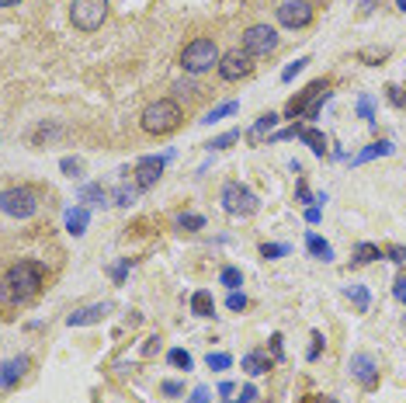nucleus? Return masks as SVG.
<instances>
[{
	"instance_id": "obj_10",
	"label": "nucleus",
	"mask_w": 406,
	"mask_h": 403,
	"mask_svg": "<svg viewBox=\"0 0 406 403\" xmlns=\"http://www.w3.org/2000/svg\"><path fill=\"white\" fill-rule=\"evenodd\" d=\"M351 376H354L365 390H375V386H379V365H375V358H372L368 351L351 355Z\"/></svg>"
},
{
	"instance_id": "obj_38",
	"label": "nucleus",
	"mask_w": 406,
	"mask_h": 403,
	"mask_svg": "<svg viewBox=\"0 0 406 403\" xmlns=\"http://www.w3.org/2000/svg\"><path fill=\"white\" fill-rule=\"evenodd\" d=\"M136 195H139V188H125V185H122V188L115 192V205H132Z\"/></svg>"
},
{
	"instance_id": "obj_35",
	"label": "nucleus",
	"mask_w": 406,
	"mask_h": 403,
	"mask_svg": "<svg viewBox=\"0 0 406 403\" xmlns=\"http://www.w3.org/2000/svg\"><path fill=\"white\" fill-rule=\"evenodd\" d=\"M358 56H361V59H365L368 66H375V63H382V59L389 56V49H361Z\"/></svg>"
},
{
	"instance_id": "obj_28",
	"label": "nucleus",
	"mask_w": 406,
	"mask_h": 403,
	"mask_svg": "<svg viewBox=\"0 0 406 403\" xmlns=\"http://www.w3.org/2000/svg\"><path fill=\"white\" fill-rule=\"evenodd\" d=\"M177 226H181V229H205V219L198 212H181V215H177Z\"/></svg>"
},
{
	"instance_id": "obj_34",
	"label": "nucleus",
	"mask_w": 406,
	"mask_h": 403,
	"mask_svg": "<svg viewBox=\"0 0 406 403\" xmlns=\"http://www.w3.org/2000/svg\"><path fill=\"white\" fill-rule=\"evenodd\" d=\"M386 98H389L393 108H406V91H403V87H396V84H389V87H386Z\"/></svg>"
},
{
	"instance_id": "obj_31",
	"label": "nucleus",
	"mask_w": 406,
	"mask_h": 403,
	"mask_svg": "<svg viewBox=\"0 0 406 403\" xmlns=\"http://www.w3.org/2000/svg\"><path fill=\"white\" fill-rule=\"evenodd\" d=\"M167 362H171V365H174V369H184V372H188V369H191V355H188V351H184V348H174V351H171V355H167Z\"/></svg>"
},
{
	"instance_id": "obj_30",
	"label": "nucleus",
	"mask_w": 406,
	"mask_h": 403,
	"mask_svg": "<svg viewBox=\"0 0 406 403\" xmlns=\"http://www.w3.org/2000/svg\"><path fill=\"white\" fill-rule=\"evenodd\" d=\"M285 254H289V243H261V257H268V261H278Z\"/></svg>"
},
{
	"instance_id": "obj_19",
	"label": "nucleus",
	"mask_w": 406,
	"mask_h": 403,
	"mask_svg": "<svg viewBox=\"0 0 406 403\" xmlns=\"http://www.w3.org/2000/svg\"><path fill=\"white\" fill-rule=\"evenodd\" d=\"M393 150H396V146H393L389 139H379V143L365 146V150H361V153H358V157H354L351 164H368V160H375V157H389Z\"/></svg>"
},
{
	"instance_id": "obj_24",
	"label": "nucleus",
	"mask_w": 406,
	"mask_h": 403,
	"mask_svg": "<svg viewBox=\"0 0 406 403\" xmlns=\"http://www.w3.org/2000/svg\"><path fill=\"white\" fill-rule=\"evenodd\" d=\"M344 296L358 306V313H368V302H372V299H368V289H365V285H347V289H344Z\"/></svg>"
},
{
	"instance_id": "obj_53",
	"label": "nucleus",
	"mask_w": 406,
	"mask_h": 403,
	"mask_svg": "<svg viewBox=\"0 0 406 403\" xmlns=\"http://www.w3.org/2000/svg\"><path fill=\"white\" fill-rule=\"evenodd\" d=\"M222 403H229V400H222Z\"/></svg>"
},
{
	"instance_id": "obj_36",
	"label": "nucleus",
	"mask_w": 406,
	"mask_h": 403,
	"mask_svg": "<svg viewBox=\"0 0 406 403\" xmlns=\"http://www.w3.org/2000/svg\"><path fill=\"white\" fill-rule=\"evenodd\" d=\"M326 101H330V91H323L319 98L312 101V104L305 108V115H303V118H309V122H312V118H319V111H323V104H326Z\"/></svg>"
},
{
	"instance_id": "obj_13",
	"label": "nucleus",
	"mask_w": 406,
	"mask_h": 403,
	"mask_svg": "<svg viewBox=\"0 0 406 403\" xmlns=\"http://www.w3.org/2000/svg\"><path fill=\"white\" fill-rule=\"evenodd\" d=\"M108 313H111V302H94V306H84V309L70 313L66 323H70V327H91V323H101Z\"/></svg>"
},
{
	"instance_id": "obj_3",
	"label": "nucleus",
	"mask_w": 406,
	"mask_h": 403,
	"mask_svg": "<svg viewBox=\"0 0 406 403\" xmlns=\"http://www.w3.org/2000/svg\"><path fill=\"white\" fill-rule=\"evenodd\" d=\"M219 59H222V52H219V45H215L212 38H195V42H188L184 52H181V66H184L191 77H198L205 70L219 66Z\"/></svg>"
},
{
	"instance_id": "obj_33",
	"label": "nucleus",
	"mask_w": 406,
	"mask_h": 403,
	"mask_svg": "<svg viewBox=\"0 0 406 403\" xmlns=\"http://www.w3.org/2000/svg\"><path fill=\"white\" fill-rule=\"evenodd\" d=\"M305 66H309V56H303V59H296V63H289L285 70H282V80L289 84V80H296V73H303Z\"/></svg>"
},
{
	"instance_id": "obj_37",
	"label": "nucleus",
	"mask_w": 406,
	"mask_h": 403,
	"mask_svg": "<svg viewBox=\"0 0 406 403\" xmlns=\"http://www.w3.org/2000/svg\"><path fill=\"white\" fill-rule=\"evenodd\" d=\"M358 115H361L365 122H375V108H372V98H368V94L358 98Z\"/></svg>"
},
{
	"instance_id": "obj_32",
	"label": "nucleus",
	"mask_w": 406,
	"mask_h": 403,
	"mask_svg": "<svg viewBox=\"0 0 406 403\" xmlns=\"http://www.w3.org/2000/svg\"><path fill=\"white\" fill-rule=\"evenodd\" d=\"M236 139H240V132L233 129V132H222V136H215V139H212V143H205V146H208V150H226V146H233Z\"/></svg>"
},
{
	"instance_id": "obj_15",
	"label": "nucleus",
	"mask_w": 406,
	"mask_h": 403,
	"mask_svg": "<svg viewBox=\"0 0 406 403\" xmlns=\"http://www.w3.org/2000/svg\"><path fill=\"white\" fill-rule=\"evenodd\" d=\"M87 222H91L87 205H73V208H66V229H70L73 236H84V233H87Z\"/></svg>"
},
{
	"instance_id": "obj_14",
	"label": "nucleus",
	"mask_w": 406,
	"mask_h": 403,
	"mask_svg": "<svg viewBox=\"0 0 406 403\" xmlns=\"http://www.w3.org/2000/svg\"><path fill=\"white\" fill-rule=\"evenodd\" d=\"M24 369H28V358H24V355H17V358H7V362L0 365V390L14 386V383L24 376Z\"/></svg>"
},
{
	"instance_id": "obj_39",
	"label": "nucleus",
	"mask_w": 406,
	"mask_h": 403,
	"mask_svg": "<svg viewBox=\"0 0 406 403\" xmlns=\"http://www.w3.org/2000/svg\"><path fill=\"white\" fill-rule=\"evenodd\" d=\"M271 358H275V362H285V344H282V334H271Z\"/></svg>"
},
{
	"instance_id": "obj_25",
	"label": "nucleus",
	"mask_w": 406,
	"mask_h": 403,
	"mask_svg": "<svg viewBox=\"0 0 406 403\" xmlns=\"http://www.w3.org/2000/svg\"><path fill=\"white\" fill-rule=\"evenodd\" d=\"M80 202H87V205H108V192H104L101 185H84L80 188Z\"/></svg>"
},
{
	"instance_id": "obj_29",
	"label": "nucleus",
	"mask_w": 406,
	"mask_h": 403,
	"mask_svg": "<svg viewBox=\"0 0 406 403\" xmlns=\"http://www.w3.org/2000/svg\"><path fill=\"white\" fill-rule=\"evenodd\" d=\"M59 167H63V174H66V178H80L84 160H80V157H63V160H59Z\"/></svg>"
},
{
	"instance_id": "obj_51",
	"label": "nucleus",
	"mask_w": 406,
	"mask_h": 403,
	"mask_svg": "<svg viewBox=\"0 0 406 403\" xmlns=\"http://www.w3.org/2000/svg\"><path fill=\"white\" fill-rule=\"evenodd\" d=\"M14 3H21V0H0V7H14Z\"/></svg>"
},
{
	"instance_id": "obj_5",
	"label": "nucleus",
	"mask_w": 406,
	"mask_h": 403,
	"mask_svg": "<svg viewBox=\"0 0 406 403\" xmlns=\"http://www.w3.org/2000/svg\"><path fill=\"white\" fill-rule=\"evenodd\" d=\"M108 17V0H73L70 3V21L80 31H98Z\"/></svg>"
},
{
	"instance_id": "obj_47",
	"label": "nucleus",
	"mask_w": 406,
	"mask_h": 403,
	"mask_svg": "<svg viewBox=\"0 0 406 403\" xmlns=\"http://www.w3.org/2000/svg\"><path fill=\"white\" fill-rule=\"evenodd\" d=\"M257 400V390L254 386H243V393H240V403H254Z\"/></svg>"
},
{
	"instance_id": "obj_43",
	"label": "nucleus",
	"mask_w": 406,
	"mask_h": 403,
	"mask_svg": "<svg viewBox=\"0 0 406 403\" xmlns=\"http://www.w3.org/2000/svg\"><path fill=\"white\" fill-rule=\"evenodd\" d=\"M129 268H132V257H125V261H122V264H115V268H111V278H115V282H122V278H125V271H129Z\"/></svg>"
},
{
	"instance_id": "obj_21",
	"label": "nucleus",
	"mask_w": 406,
	"mask_h": 403,
	"mask_svg": "<svg viewBox=\"0 0 406 403\" xmlns=\"http://www.w3.org/2000/svg\"><path fill=\"white\" fill-rule=\"evenodd\" d=\"M240 111V104L236 101H222V104H215L212 111H205V118H198L202 125H212V122H222V118H229V115H236Z\"/></svg>"
},
{
	"instance_id": "obj_18",
	"label": "nucleus",
	"mask_w": 406,
	"mask_h": 403,
	"mask_svg": "<svg viewBox=\"0 0 406 403\" xmlns=\"http://www.w3.org/2000/svg\"><path fill=\"white\" fill-rule=\"evenodd\" d=\"M299 139H303L305 146L316 153V157H326V136L319 132V129H312V125H303L299 129Z\"/></svg>"
},
{
	"instance_id": "obj_12",
	"label": "nucleus",
	"mask_w": 406,
	"mask_h": 403,
	"mask_svg": "<svg viewBox=\"0 0 406 403\" xmlns=\"http://www.w3.org/2000/svg\"><path fill=\"white\" fill-rule=\"evenodd\" d=\"M323 91H330V84H326V80H312V84H309V87L303 91V94H296V98L285 104V115H289V118H303L305 108H309L312 101L319 98Z\"/></svg>"
},
{
	"instance_id": "obj_22",
	"label": "nucleus",
	"mask_w": 406,
	"mask_h": 403,
	"mask_svg": "<svg viewBox=\"0 0 406 403\" xmlns=\"http://www.w3.org/2000/svg\"><path fill=\"white\" fill-rule=\"evenodd\" d=\"M379 257H382V250H379L375 243H358V247H354L351 264H358V268H361V264H372V261H379Z\"/></svg>"
},
{
	"instance_id": "obj_1",
	"label": "nucleus",
	"mask_w": 406,
	"mask_h": 403,
	"mask_svg": "<svg viewBox=\"0 0 406 403\" xmlns=\"http://www.w3.org/2000/svg\"><path fill=\"white\" fill-rule=\"evenodd\" d=\"M45 282V268L38 261H17L7 268V275L0 278V302H28Z\"/></svg>"
},
{
	"instance_id": "obj_2",
	"label": "nucleus",
	"mask_w": 406,
	"mask_h": 403,
	"mask_svg": "<svg viewBox=\"0 0 406 403\" xmlns=\"http://www.w3.org/2000/svg\"><path fill=\"white\" fill-rule=\"evenodd\" d=\"M181 118H184V111H181V104L171 98H160L153 101V104H146V111H143V129L150 132V136H167V132H174L177 125H181Z\"/></svg>"
},
{
	"instance_id": "obj_4",
	"label": "nucleus",
	"mask_w": 406,
	"mask_h": 403,
	"mask_svg": "<svg viewBox=\"0 0 406 403\" xmlns=\"http://www.w3.org/2000/svg\"><path fill=\"white\" fill-rule=\"evenodd\" d=\"M219 202H222V208L229 212V215H254L257 212V195L247 188V185H240V181H226L222 185V192H219Z\"/></svg>"
},
{
	"instance_id": "obj_16",
	"label": "nucleus",
	"mask_w": 406,
	"mask_h": 403,
	"mask_svg": "<svg viewBox=\"0 0 406 403\" xmlns=\"http://www.w3.org/2000/svg\"><path fill=\"white\" fill-rule=\"evenodd\" d=\"M271 362H275V358H268L264 351H247L243 362H240V369H243L247 376H264V372L271 369Z\"/></svg>"
},
{
	"instance_id": "obj_48",
	"label": "nucleus",
	"mask_w": 406,
	"mask_h": 403,
	"mask_svg": "<svg viewBox=\"0 0 406 403\" xmlns=\"http://www.w3.org/2000/svg\"><path fill=\"white\" fill-rule=\"evenodd\" d=\"M393 292H396V296L406 302V275H400V278H396V289H393Z\"/></svg>"
},
{
	"instance_id": "obj_9",
	"label": "nucleus",
	"mask_w": 406,
	"mask_h": 403,
	"mask_svg": "<svg viewBox=\"0 0 406 403\" xmlns=\"http://www.w3.org/2000/svg\"><path fill=\"white\" fill-rule=\"evenodd\" d=\"M167 160H171V157H143V160L136 164V171H132V174H136V188H139V192H150V188L160 181Z\"/></svg>"
},
{
	"instance_id": "obj_42",
	"label": "nucleus",
	"mask_w": 406,
	"mask_h": 403,
	"mask_svg": "<svg viewBox=\"0 0 406 403\" xmlns=\"http://www.w3.org/2000/svg\"><path fill=\"white\" fill-rule=\"evenodd\" d=\"M160 393H164V397H181V393H184V386H181V383H174V379H167V383L160 386Z\"/></svg>"
},
{
	"instance_id": "obj_44",
	"label": "nucleus",
	"mask_w": 406,
	"mask_h": 403,
	"mask_svg": "<svg viewBox=\"0 0 406 403\" xmlns=\"http://www.w3.org/2000/svg\"><path fill=\"white\" fill-rule=\"evenodd\" d=\"M386 254H389V261H396V264H403L406 261V247H389Z\"/></svg>"
},
{
	"instance_id": "obj_27",
	"label": "nucleus",
	"mask_w": 406,
	"mask_h": 403,
	"mask_svg": "<svg viewBox=\"0 0 406 403\" xmlns=\"http://www.w3.org/2000/svg\"><path fill=\"white\" fill-rule=\"evenodd\" d=\"M205 365H208L212 372H226V369L233 365V358H229L226 351H208V358H205Z\"/></svg>"
},
{
	"instance_id": "obj_20",
	"label": "nucleus",
	"mask_w": 406,
	"mask_h": 403,
	"mask_svg": "<svg viewBox=\"0 0 406 403\" xmlns=\"http://www.w3.org/2000/svg\"><path fill=\"white\" fill-rule=\"evenodd\" d=\"M305 250H309L312 257H319V261H333V247H330L319 233H305Z\"/></svg>"
},
{
	"instance_id": "obj_46",
	"label": "nucleus",
	"mask_w": 406,
	"mask_h": 403,
	"mask_svg": "<svg viewBox=\"0 0 406 403\" xmlns=\"http://www.w3.org/2000/svg\"><path fill=\"white\" fill-rule=\"evenodd\" d=\"M319 215H323V212H319V205H309V208H305V222H312V226H316V222H319Z\"/></svg>"
},
{
	"instance_id": "obj_50",
	"label": "nucleus",
	"mask_w": 406,
	"mask_h": 403,
	"mask_svg": "<svg viewBox=\"0 0 406 403\" xmlns=\"http://www.w3.org/2000/svg\"><path fill=\"white\" fill-rule=\"evenodd\" d=\"M233 390H236V386H233V383H222V386H219V397H229V393H233Z\"/></svg>"
},
{
	"instance_id": "obj_45",
	"label": "nucleus",
	"mask_w": 406,
	"mask_h": 403,
	"mask_svg": "<svg viewBox=\"0 0 406 403\" xmlns=\"http://www.w3.org/2000/svg\"><path fill=\"white\" fill-rule=\"evenodd\" d=\"M188 403H208V390L205 386H195V393L188 397Z\"/></svg>"
},
{
	"instance_id": "obj_26",
	"label": "nucleus",
	"mask_w": 406,
	"mask_h": 403,
	"mask_svg": "<svg viewBox=\"0 0 406 403\" xmlns=\"http://www.w3.org/2000/svg\"><path fill=\"white\" fill-rule=\"evenodd\" d=\"M219 282H222L229 292H236V289L243 285V275H240V268H222V271H219Z\"/></svg>"
},
{
	"instance_id": "obj_23",
	"label": "nucleus",
	"mask_w": 406,
	"mask_h": 403,
	"mask_svg": "<svg viewBox=\"0 0 406 403\" xmlns=\"http://www.w3.org/2000/svg\"><path fill=\"white\" fill-rule=\"evenodd\" d=\"M212 309H215L212 292H208V289H198V292L191 296V313H195V316H212Z\"/></svg>"
},
{
	"instance_id": "obj_52",
	"label": "nucleus",
	"mask_w": 406,
	"mask_h": 403,
	"mask_svg": "<svg viewBox=\"0 0 406 403\" xmlns=\"http://www.w3.org/2000/svg\"><path fill=\"white\" fill-rule=\"evenodd\" d=\"M396 7H400V10H403V14H406V0H396Z\"/></svg>"
},
{
	"instance_id": "obj_49",
	"label": "nucleus",
	"mask_w": 406,
	"mask_h": 403,
	"mask_svg": "<svg viewBox=\"0 0 406 403\" xmlns=\"http://www.w3.org/2000/svg\"><path fill=\"white\" fill-rule=\"evenodd\" d=\"M299 202H312V195H309V188H305V181H299Z\"/></svg>"
},
{
	"instance_id": "obj_8",
	"label": "nucleus",
	"mask_w": 406,
	"mask_h": 403,
	"mask_svg": "<svg viewBox=\"0 0 406 403\" xmlns=\"http://www.w3.org/2000/svg\"><path fill=\"white\" fill-rule=\"evenodd\" d=\"M215 70H219L222 80H243L254 70V56L243 52V49H229V52H222V59H219Z\"/></svg>"
},
{
	"instance_id": "obj_41",
	"label": "nucleus",
	"mask_w": 406,
	"mask_h": 403,
	"mask_svg": "<svg viewBox=\"0 0 406 403\" xmlns=\"http://www.w3.org/2000/svg\"><path fill=\"white\" fill-rule=\"evenodd\" d=\"M319 351H323V334H312V344H309V355H305V358H309V362H316V358H319Z\"/></svg>"
},
{
	"instance_id": "obj_40",
	"label": "nucleus",
	"mask_w": 406,
	"mask_h": 403,
	"mask_svg": "<svg viewBox=\"0 0 406 403\" xmlns=\"http://www.w3.org/2000/svg\"><path fill=\"white\" fill-rule=\"evenodd\" d=\"M226 306H229L233 313H240V309H247V296H243V292H229V296H226Z\"/></svg>"
},
{
	"instance_id": "obj_6",
	"label": "nucleus",
	"mask_w": 406,
	"mask_h": 403,
	"mask_svg": "<svg viewBox=\"0 0 406 403\" xmlns=\"http://www.w3.org/2000/svg\"><path fill=\"white\" fill-rule=\"evenodd\" d=\"M0 212L10 219H31L38 212V199L31 188H7L0 192Z\"/></svg>"
},
{
	"instance_id": "obj_11",
	"label": "nucleus",
	"mask_w": 406,
	"mask_h": 403,
	"mask_svg": "<svg viewBox=\"0 0 406 403\" xmlns=\"http://www.w3.org/2000/svg\"><path fill=\"white\" fill-rule=\"evenodd\" d=\"M278 21L285 28H305L312 21V3L309 0H289V3H282L278 7Z\"/></svg>"
},
{
	"instance_id": "obj_7",
	"label": "nucleus",
	"mask_w": 406,
	"mask_h": 403,
	"mask_svg": "<svg viewBox=\"0 0 406 403\" xmlns=\"http://www.w3.org/2000/svg\"><path fill=\"white\" fill-rule=\"evenodd\" d=\"M278 49V31L271 24H254L243 31V52L250 56H271Z\"/></svg>"
},
{
	"instance_id": "obj_17",
	"label": "nucleus",
	"mask_w": 406,
	"mask_h": 403,
	"mask_svg": "<svg viewBox=\"0 0 406 403\" xmlns=\"http://www.w3.org/2000/svg\"><path fill=\"white\" fill-rule=\"evenodd\" d=\"M275 125H278V115H275V111H268V115H261V118L254 122V129L247 132V139H250V143L257 146V143H261L264 136H271V132H275Z\"/></svg>"
}]
</instances>
